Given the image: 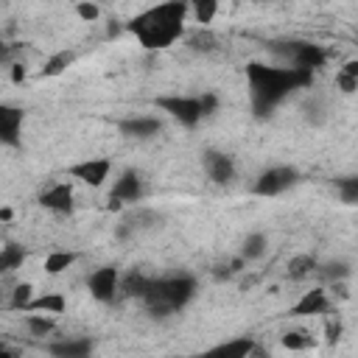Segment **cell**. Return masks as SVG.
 <instances>
[{
  "label": "cell",
  "instance_id": "obj_11",
  "mask_svg": "<svg viewBox=\"0 0 358 358\" xmlns=\"http://www.w3.org/2000/svg\"><path fill=\"white\" fill-rule=\"evenodd\" d=\"M143 193H145V187H143V176H140L137 171H123V173L115 179L109 196H115V199L123 201V204H131V201H140Z\"/></svg>",
  "mask_w": 358,
  "mask_h": 358
},
{
  "label": "cell",
  "instance_id": "obj_15",
  "mask_svg": "<svg viewBox=\"0 0 358 358\" xmlns=\"http://www.w3.org/2000/svg\"><path fill=\"white\" fill-rule=\"evenodd\" d=\"M48 352L59 355V358H84L92 352V341L90 338H62V341L48 344Z\"/></svg>",
  "mask_w": 358,
  "mask_h": 358
},
{
  "label": "cell",
  "instance_id": "obj_28",
  "mask_svg": "<svg viewBox=\"0 0 358 358\" xmlns=\"http://www.w3.org/2000/svg\"><path fill=\"white\" fill-rule=\"evenodd\" d=\"M31 296H34V285H31V282H17L14 291H11L8 308H11V310H25V305L31 302Z\"/></svg>",
  "mask_w": 358,
  "mask_h": 358
},
{
  "label": "cell",
  "instance_id": "obj_32",
  "mask_svg": "<svg viewBox=\"0 0 358 358\" xmlns=\"http://www.w3.org/2000/svg\"><path fill=\"white\" fill-rule=\"evenodd\" d=\"M199 106H201V117L215 115V109H218V95H215V92H204V95L199 98Z\"/></svg>",
  "mask_w": 358,
  "mask_h": 358
},
{
  "label": "cell",
  "instance_id": "obj_31",
  "mask_svg": "<svg viewBox=\"0 0 358 358\" xmlns=\"http://www.w3.org/2000/svg\"><path fill=\"white\" fill-rule=\"evenodd\" d=\"M336 84H338V90L344 92V95H352L355 90H358V76H347V73H336Z\"/></svg>",
  "mask_w": 358,
  "mask_h": 358
},
{
  "label": "cell",
  "instance_id": "obj_29",
  "mask_svg": "<svg viewBox=\"0 0 358 358\" xmlns=\"http://www.w3.org/2000/svg\"><path fill=\"white\" fill-rule=\"evenodd\" d=\"M336 187H338L344 204H355V201H358V179H355V176H341V179H336Z\"/></svg>",
  "mask_w": 358,
  "mask_h": 358
},
{
  "label": "cell",
  "instance_id": "obj_17",
  "mask_svg": "<svg viewBox=\"0 0 358 358\" xmlns=\"http://www.w3.org/2000/svg\"><path fill=\"white\" fill-rule=\"evenodd\" d=\"M255 338L252 336H238V338H232V341H224V344H218V347H213L210 352L213 355H229V358H246V355H252L255 352Z\"/></svg>",
  "mask_w": 358,
  "mask_h": 358
},
{
  "label": "cell",
  "instance_id": "obj_19",
  "mask_svg": "<svg viewBox=\"0 0 358 358\" xmlns=\"http://www.w3.org/2000/svg\"><path fill=\"white\" fill-rule=\"evenodd\" d=\"M76 260H78V255H76V252H67V249H53V252L45 257V274L56 277V274L67 271V268H70Z\"/></svg>",
  "mask_w": 358,
  "mask_h": 358
},
{
  "label": "cell",
  "instance_id": "obj_39",
  "mask_svg": "<svg viewBox=\"0 0 358 358\" xmlns=\"http://www.w3.org/2000/svg\"><path fill=\"white\" fill-rule=\"evenodd\" d=\"M6 352H8V350H6V347H3V344H0V355H6Z\"/></svg>",
  "mask_w": 358,
  "mask_h": 358
},
{
  "label": "cell",
  "instance_id": "obj_8",
  "mask_svg": "<svg viewBox=\"0 0 358 358\" xmlns=\"http://www.w3.org/2000/svg\"><path fill=\"white\" fill-rule=\"evenodd\" d=\"M117 282H120V271L115 266H98L87 277V288L98 302H112L117 296Z\"/></svg>",
  "mask_w": 358,
  "mask_h": 358
},
{
  "label": "cell",
  "instance_id": "obj_9",
  "mask_svg": "<svg viewBox=\"0 0 358 358\" xmlns=\"http://www.w3.org/2000/svg\"><path fill=\"white\" fill-rule=\"evenodd\" d=\"M201 165H204V173L215 182V185H227L235 179V159L218 148H207L201 154Z\"/></svg>",
  "mask_w": 358,
  "mask_h": 358
},
{
  "label": "cell",
  "instance_id": "obj_6",
  "mask_svg": "<svg viewBox=\"0 0 358 358\" xmlns=\"http://www.w3.org/2000/svg\"><path fill=\"white\" fill-rule=\"evenodd\" d=\"M109 171H112V162H109L106 157H95V159L73 162V165L67 168V176H70V179H78L81 185L101 187V185L109 179Z\"/></svg>",
  "mask_w": 358,
  "mask_h": 358
},
{
  "label": "cell",
  "instance_id": "obj_30",
  "mask_svg": "<svg viewBox=\"0 0 358 358\" xmlns=\"http://www.w3.org/2000/svg\"><path fill=\"white\" fill-rule=\"evenodd\" d=\"M76 14H78L84 22H95V20L101 17V8H98L95 0H81V3H76Z\"/></svg>",
  "mask_w": 358,
  "mask_h": 358
},
{
  "label": "cell",
  "instance_id": "obj_35",
  "mask_svg": "<svg viewBox=\"0 0 358 358\" xmlns=\"http://www.w3.org/2000/svg\"><path fill=\"white\" fill-rule=\"evenodd\" d=\"M341 73H347V76H358V62H355V59H350V62H344V67H341Z\"/></svg>",
  "mask_w": 358,
  "mask_h": 358
},
{
  "label": "cell",
  "instance_id": "obj_10",
  "mask_svg": "<svg viewBox=\"0 0 358 358\" xmlns=\"http://www.w3.org/2000/svg\"><path fill=\"white\" fill-rule=\"evenodd\" d=\"M117 131L129 140H151L162 131V123L157 117H148V115H137V117H123L117 123Z\"/></svg>",
  "mask_w": 358,
  "mask_h": 358
},
{
  "label": "cell",
  "instance_id": "obj_34",
  "mask_svg": "<svg viewBox=\"0 0 358 358\" xmlns=\"http://www.w3.org/2000/svg\"><path fill=\"white\" fill-rule=\"evenodd\" d=\"M11 81H14V84L25 81V67H22V64H11Z\"/></svg>",
  "mask_w": 358,
  "mask_h": 358
},
{
  "label": "cell",
  "instance_id": "obj_16",
  "mask_svg": "<svg viewBox=\"0 0 358 358\" xmlns=\"http://www.w3.org/2000/svg\"><path fill=\"white\" fill-rule=\"evenodd\" d=\"M67 308V299L62 296V294H42V296H31V302L25 305V310L22 313H62Z\"/></svg>",
  "mask_w": 358,
  "mask_h": 358
},
{
  "label": "cell",
  "instance_id": "obj_12",
  "mask_svg": "<svg viewBox=\"0 0 358 358\" xmlns=\"http://www.w3.org/2000/svg\"><path fill=\"white\" fill-rule=\"evenodd\" d=\"M39 204L50 213L64 215V213L73 210V187L67 182H56V185H50L48 190L39 193Z\"/></svg>",
  "mask_w": 358,
  "mask_h": 358
},
{
  "label": "cell",
  "instance_id": "obj_4",
  "mask_svg": "<svg viewBox=\"0 0 358 358\" xmlns=\"http://www.w3.org/2000/svg\"><path fill=\"white\" fill-rule=\"evenodd\" d=\"M296 182H299V171H296V168H291V165H274V168H266V171L255 179L252 193L268 199V196L285 193V190L294 187Z\"/></svg>",
  "mask_w": 358,
  "mask_h": 358
},
{
  "label": "cell",
  "instance_id": "obj_38",
  "mask_svg": "<svg viewBox=\"0 0 358 358\" xmlns=\"http://www.w3.org/2000/svg\"><path fill=\"white\" fill-rule=\"evenodd\" d=\"M11 215H14L11 207H3V210H0V221H11Z\"/></svg>",
  "mask_w": 358,
  "mask_h": 358
},
{
  "label": "cell",
  "instance_id": "obj_24",
  "mask_svg": "<svg viewBox=\"0 0 358 358\" xmlns=\"http://www.w3.org/2000/svg\"><path fill=\"white\" fill-rule=\"evenodd\" d=\"M187 8L193 11L196 22L207 28L218 14V0H187Z\"/></svg>",
  "mask_w": 358,
  "mask_h": 358
},
{
  "label": "cell",
  "instance_id": "obj_2",
  "mask_svg": "<svg viewBox=\"0 0 358 358\" xmlns=\"http://www.w3.org/2000/svg\"><path fill=\"white\" fill-rule=\"evenodd\" d=\"M185 17L187 0H165L131 17L126 22V31L134 34V39L145 50H165L185 34Z\"/></svg>",
  "mask_w": 358,
  "mask_h": 358
},
{
  "label": "cell",
  "instance_id": "obj_22",
  "mask_svg": "<svg viewBox=\"0 0 358 358\" xmlns=\"http://www.w3.org/2000/svg\"><path fill=\"white\" fill-rule=\"evenodd\" d=\"M187 48H190V50H196V53H213V50L218 48V39H215V34H213V31H207V28L201 25L199 31L187 34Z\"/></svg>",
  "mask_w": 358,
  "mask_h": 358
},
{
  "label": "cell",
  "instance_id": "obj_3",
  "mask_svg": "<svg viewBox=\"0 0 358 358\" xmlns=\"http://www.w3.org/2000/svg\"><path fill=\"white\" fill-rule=\"evenodd\" d=\"M196 296V280L190 274H176V277H154L143 302L154 316H168L182 310L190 299Z\"/></svg>",
  "mask_w": 358,
  "mask_h": 358
},
{
  "label": "cell",
  "instance_id": "obj_1",
  "mask_svg": "<svg viewBox=\"0 0 358 358\" xmlns=\"http://www.w3.org/2000/svg\"><path fill=\"white\" fill-rule=\"evenodd\" d=\"M249 92H252V109L257 117H268L280 101H285L294 90H305L313 84V70L305 67H268L260 62H252L246 67Z\"/></svg>",
  "mask_w": 358,
  "mask_h": 358
},
{
  "label": "cell",
  "instance_id": "obj_14",
  "mask_svg": "<svg viewBox=\"0 0 358 358\" xmlns=\"http://www.w3.org/2000/svg\"><path fill=\"white\" fill-rule=\"evenodd\" d=\"M327 308H330L327 291H324V288H310V291H305V294L291 305V316H316V313H324Z\"/></svg>",
  "mask_w": 358,
  "mask_h": 358
},
{
  "label": "cell",
  "instance_id": "obj_26",
  "mask_svg": "<svg viewBox=\"0 0 358 358\" xmlns=\"http://www.w3.org/2000/svg\"><path fill=\"white\" fill-rule=\"evenodd\" d=\"M313 271H316V257L313 255H296V257L288 260V277L291 280H302Z\"/></svg>",
  "mask_w": 358,
  "mask_h": 358
},
{
  "label": "cell",
  "instance_id": "obj_18",
  "mask_svg": "<svg viewBox=\"0 0 358 358\" xmlns=\"http://www.w3.org/2000/svg\"><path fill=\"white\" fill-rule=\"evenodd\" d=\"M151 280H154V277H148V274H143V271H129V274L117 282V291H123L126 296L143 299L145 291H148V285H151Z\"/></svg>",
  "mask_w": 358,
  "mask_h": 358
},
{
  "label": "cell",
  "instance_id": "obj_33",
  "mask_svg": "<svg viewBox=\"0 0 358 358\" xmlns=\"http://www.w3.org/2000/svg\"><path fill=\"white\" fill-rule=\"evenodd\" d=\"M308 344H310V341H308L302 333H285V336H282V347H285V350H305Z\"/></svg>",
  "mask_w": 358,
  "mask_h": 358
},
{
  "label": "cell",
  "instance_id": "obj_21",
  "mask_svg": "<svg viewBox=\"0 0 358 358\" xmlns=\"http://www.w3.org/2000/svg\"><path fill=\"white\" fill-rule=\"evenodd\" d=\"M266 246H268V241H266L263 232H252V235H246L243 243H241V257H243V263L263 257V255H266Z\"/></svg>",
  "mask_w": 358,
  "mask_h": 358
},
{
  "label": "cell",
  "instance_id": "obj_5",
  "mask_svg": "<svg viewBox=\"0 0 358 358\" xmlns=\"http://www.w3.org/2000/svg\"><path fill=\"white\" fill-rule=\"evenodd\" d=\"M154 103L162 112H168L173 120H179L182 126H187V129L199 126V120H201L199 98H190V95H159Z\"/></svg>",
  "mask_w": 358,
  "mask_h": 358
},
{
  "label": "cell",
  "instance_id": "obj_36",
  "mask_svg": "<svg viewBox=\"0 0 358 358\" xmlns=\"http://www.w3.org/2000/svg\"><path fill=\"white\" fill-rule=\"evenodd\" d=\"M338 333H341V327H338V324H327V341H336V338H338Z\"/></svg>",
  "mask_w": 358,
  "mask_h": 358
},
{
  "label": "cell",
  "instance_id": "obj_23",
  "mask_svg": "<svg viewBox=\"0 0 358 358\" xmlns=\"http://www.w3.org/2000/svg\"><path fill=\"white\" fill-rule=\"evenodd\" d=\"M22 260H25V249L20 243H6L0 249V274H8L14 268H20Z\"/></svg>",
  "mask_w": 358,
  "mask_h": 358
},
{
  "label": "cell",
  "instance_id": "obj_25",
  "mask_svg": "<svg viewBox=\"0 0 358 358\" xmlns=\"http://www.w3.org/2000/svg\"><path fill=\"white\" fill-rule=\"evenodd\" d=\"M25 324H28V330L34 333V336H50L53 330H56V319H53V313H28L25 316Z\"/></svg>",
  "mask_w": 358,
  "mask_h": 358
},
{
  "label": "cell",
  "instance_id": "obj_37",
  "mask_svg": "<svg viewBox=\"0 0 358 358\" xmlns=\"http://www.w3.org/2000/svg\"><path fill=\"white\" fill-rule=\"evenodd\" d=\"M120 207H123V201H117L115 196H109V201H106V210H115V213H117Z\"/></svg>",
  "mask_w": 358,
  "mask_h": 358
},
{
  "label": "cell",
  "instance_id": "obj_7",
  "mask_svg": "<svg viewBox=\"0 0 358 358\" xmlns=\"http://www.w3.org/2000/svg\"><path fill=\"white\" fill-rule=\"evenodd\" d=\"M22 120H25L22 106L0 101V143L3 145H8V148L22 145Z\"/></svg>",
  "mask_w": 358,
  "mask_h": 358
},
{
  "label": "cell",
  "instance_id": "obj_13",
  "mask_svg": "<svg viewBox=\"0 0 358 358\" xmlns=\"http://www.w3.org/2000/svg\"><path fill=\"white\" fill-rule=\"evenodd\" d=\"M294 48H285V53L291 56V64L294 67H305V70H316L324 64L327 53L319 48V45H310V42H291Z\"/></svg>",
  "mask_w": 358,
  "mask_h": 358
},
{
  "label": "cell",
  "instance_id": "obj_20",
  "mask_svg": "<svg viewBox=\"0 0 358 358\" xmlns=\"http://www.w3.org/2000/svg\"><path fill=\"white\" fill-rule=\"evenodd\" d=\"M76 62V53L73 50H59V53H53L45 64H42V70H39V76L42 78H53V76H62L70 64Z\"/></svg>",
  "mask_w": 358,
  "mask_h": 358
},
{
  "label": "cell",
  "instance_id": "obj_27",
  "mask_svg": "<svg viewBox=\"0 0 358 358\" xmlns=\"http://www.w3.org/2000/svg\"><path fill=\"white\" fill-rule=\"evenodd\" d=\"M316 271H319L324 280L336 282V280H347V277L352 274V266H350L347 260H330V263H324V266L316 263Z\"/></svg>",
  "mask_w": 358,
  "mask_h": 358
}]
</instances>
